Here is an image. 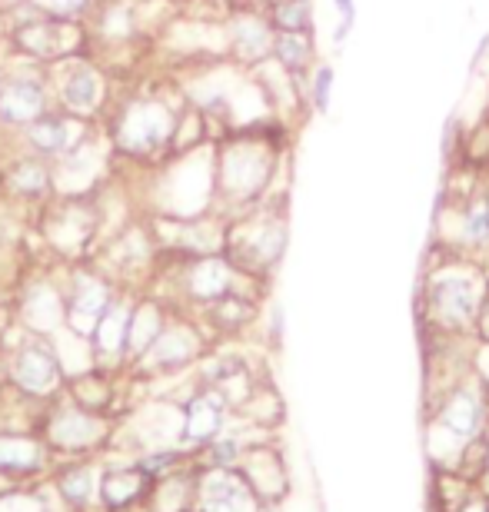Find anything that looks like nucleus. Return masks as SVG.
Returning a JSON list of instances; mask_svg holds the SVG:
<instances>
[{
    "label": "nucleus",
    "mask_w": 489,
    "mask_h": 512,
    "mask_svg": "<svg viewBox=\"0 0 489 512\" xmlns=\"http://www.w3.org/2000/svg\"><path fill=\"white\" fill-rule=\"evenodd\" d=\"M183 110H187L183 90L170 97L167 90L150 94V90L137 87L124 97L110 94L100 127H104L117 160L134 163V167H157L160 160L170 157Z\"/></svg>",
    "instance_id": "1"
},
{
    "label": "nucleus",
    "mask_w": 489,
    "mask_h": 512,
    "mask_svg": "<svg viewBox=\"0 0 489 512\" xmlns=\"http://www.w3.org/2000/svg\"><path fill=\"white\" fill-rule=\"evenodd\" d=\"M277 124L237 127L217 137V213L227 220L270 200L280 163V140L270 127Z\"/></svg>",
    "instance_id": "2"
},
{
    "label": "nucleus",
    "mask_w": 489,
    "mask_h": 512,
    "mask_svg": "<svg viewBox=\"0 0 489 512\" xmlns=\"http://www.w3.org/2000/svg\"><path fill=\"white\" fill-rule=\"evenodd\" d=\"M489 290V273L483 260L440 250L430 263L420 286V313L440 340H463L473 333L483 296Z\"/></svg>",
    "instance_id": "3"
},
{
    "label": "nucleus",
    "mask_w": 489,
    "mask_h": 512,
    "mask_svg": "<svg viewBox=\"0 0 489 512\" xmlns=\"http://www.w3.org/2000/svg\"><path fill=\"white\" fill-rule=\"evenodd\" d=\"M147 170H154L147 183L150 217L193 220L217 213V140L170 153Z\"/></svg>",
    "instance_id": "4"
},
{
    "label": "nucleus",
    "mask_w": 489,
    "mask_h": 512,
    "mask_svg": "<svg viewBox=\"0 0 489 512\" xmlns=\"http://www.w3.org/2000/svg\"><path fill=\"white\" fill-rule=\"evenodd\" d=\"M287 207L273 200H263L257 207L237 213L227 220V240L223 253L243 276L257 283H267V276L277 270L283 253H287Z\"/></svg>",
    "instance_id": "5"
},
{
    "label": "nucleus",
    "mask_w": 489,
    "mask_h": 512,
    "mask_svg": "<svg viewBox=\"0 0 489 512\" xmlns=\"http://www.w3.org/2000/svg\"><path fill=\"white\" fill-rule=\"evenodd\" d=\"M0 356H4V383L14 396L27 403L47 406L67 386V373L60 366L54 340L27 333L14 320L0 333Z\"/></svg>",
    "instance_id": "6"
},
{
    "label": "nucleus",
    "mask_w": 489,
    "mask_h": 512,
    "mask_svg": "<svg viewBox=\"0 0 489 512\" xmlns=\"http://www.w3.org/2000/svg\"><path fill=\"white\" fill-rule=\"evenodd\" d=\"M34 233L50 253V260L74 263L90 260L104 240V207L100 190L90 197H50L34 213Z\"/></svg>",
    "instance_id": "7"
},
{
    "label": "nucleus",
    "mask_w": 489,
    "mask_h": 512,
    "mask_svg": "<svg viewBox=\"0 0 489 512\" xmlns=\"http://www.w3.org/2000/svg\"><path fill=\"white\" fill-rule=\"evenodd\" d=\"M117 419L107 413H94V409L77 406L74 399L60 393L44 406L37 419V433L54 453V459H84L107 453L110 439H114Z\"/></svg>",
    "instance_id": "8"
},
{
    "label": "nucleus",
    "mask_w": 489,
    "mask_h": 512,
    "mask_svg": "<svg viewBox=\"0 0 489 512\" xmlns=\"http://www.w3.org/2000/svg\"><path fill=\"white\" fill-rule=\"evenodd\" d=\"M210 340L213 336L197 313L183 310V306H173L170 320L160 330L157 343L150 346L147 356L130 373L140 376V380H173V376H183V373H190L193 366H200V360L210 350Z\"/></svg>",
    "instance_id": "9"
},
{
    "label": "nucleus",
    "mask_w": 489,
    "mask_h": 512,
    "mask_svg": "<svg viewBox=\"0 0 489 512\" xmlns=\"http://www.w3.org/2000/svg\"><path fill=\"white\" fill-rule=\"evenodd\" d=\"M54 107L50 64H34L10 50V60L0 74V137H17Z\"/></svg>",
    "instance_id": "10"
},
{
    "label": "nucleus",
    "mask_w": 489,
    "mask_h": 512,
    "mask_svg": "<svg viewBox=\"0 0 489 512\" xmlns=\"http://www.w3.org/2000/svg\"><path fill=\"white\" fill-rule=\"evenodd\" d=\"M64 263L27 266L14 286V323L27 333L54 336L67 326V296H64Z\"/></svg>",
    "instance_id": "11"
},
{
    "label": "nucleus",
    "mask_w": 489,
    "mask_h": 512,
    "mask_svg": "<svg viewBox=\"0 0 489 512\" xmlns=\"http://www.w3.org/2000/svg\"><path fill=\"white\" fill-rule=\"evenodd\" d=\"M50 84H54V104L64 114L84 117V120H104L110 94H114V80L100 60L90 54L64 57L50 64Z\"/></svg>",
    "instance_id": "12"
},
{
    "label": "nucleus",
    "mask_w": 489,
    "mask_h": 512,
    "mask_svg": "<svg viewBox=\"0 0 489 512\" xmlns=\"http://www.w3.org/2000/svg\"><path fill=\"white\" fill-rule=\"evenodd\" d=\"M64 296H67V326L64 330L90 340L100 316L107 306L117 300L120 283L110 276L104 266L94 260H74L64 263Z\"/></svg>",
    "instance_id": "13"
},
{
    "label": "nucleus",
    "mask_w": 489,
    "mask_h": 512,
    "mask_svg": "<svg viewBox=\"0 0 489 512\" xmlns=\"http://www.w3.org/2000/svg\"><path fill=\"white\" fill-rule=\"evenodd\" d=\"M223 30H227V60L240 70L260 67L263 60L273 57V30L267 10L250 0H230V10L223 17Z\"/></svg>",
    "instance_id": "14"
},
{
    "label": "nucleus",
    "mask_w": 489,
    "mask_h": 512,
    "mask_svg": "<svg viewBox=\"0 0 489 512\" xmlns=\"http://www.w3.org/2000/svg\"><path fill=\"white\" fill-rule=\"evenodd\" d=\"M10 147H14V153L0 160V197L34 213L54 197V163L37 157V153L20 150L17 143H10Z\"/></svg>",
    "instance_id": "15"
},
{
    "label": "nucleus",
    "mask_w": 489,
    "mask_h": 512,
    "mask_svg": "<svg viewBox=\"0 0 489 512\" xmlns=\"http://www.w3.org/2000/svg\"><path fill=\"white\" fill-rule=\"evenodd\" d=\"M97 120H84V117H74V114H64V110H50L40 120H34L30 127H24L17 137H4L10 143H17L20 150L27 153H37L50 163H57L60 157H67L77 143H84L90 133H94Z\"/></svg>",
    "instance_id": "16"
},
{
    "label": "nucleus",
    "mask_w": 489,
    "mask_h": 512,
    "mask_svg": "<svg viewBox=\"0 0 489 512\" xmlns=\"http://www.w3.org/2000/svg\"><path fill=\"white\" fill-rule=\"evenodd\" d=\"M263 499L253 493L240 466L197 469V496L193 512H267Z\"/></svg>",
    "instance_id": "17"
},
{
    "label": "nucleus",
    "mask_w": 489,
    "mask_h": 512,
    "mask_svg": "<svg viewBox=\"0 0 489 512\" xmlns=\"http://www.w3.org/2000/svg\"><path fill=\"white\" fill-rule=\"evenodd\" d=\"M144 290L134 286H120L117 300L107 306V313L100 316V323L90 333V350H94V366L110 373H127V333H130V316H134V303Z\"/></svg>",
    "instance_id": "18"
},
{
    "label": "nucleus",
    "mask_w": 489,
    "mask_h": 512,
    "mask_svg": "<svg viewBox=\"0 0 489 512\" xmlns=\"http://www.w3.org/2000/svg\"><path fill=\"white\" fill-rule=\"evenodd\" d=\"M180 413H183V446L187 449H200L213 443L233 423V409L227 399L200 380L190 389V396L180 403Z\"/></svg>",
    "instance_id": "19"
},
{
    "label": "nucleus",
    "mask_w": 489,
    "mask_h": 512,
    "mask_svg": "<svg viewBox=\"0 0 489 512\" xmlns=\"http://www.w3.org/2000/svg\"><path fill=\"white\" fill-rule=\"evenodd\" d=\"M54 463V453L40 439L37 429H0V473L14 483L47 476Z\"/></svg>",
    "instance_id": "20"
},
{
    "label": "nucleus",
    "mask_w": 489,
    "mask_h": 512,
    "mask_svg": "<svg viewBox=\"0 0 489 512\" xmlns=\"http://www.w3.org/2000/svg\"><path fill=\"white\" fill-rule=\"evenodd\" d=\"M100 476H104V466L94 456L67 459L64 466L50 469V486L57 489L70 512H90L100 509Z\"/></svg>",
    "instance_id": "21"
},
{
    "label": "nucleus",
    "mask_w": 489,
    "mask_h": 512,
    "mask_svg": "<svg viewBox=\"0 0 489 512\" xmlns=\"http://www.w3.org/2000/svg\"><path fill=\"white\" fill-rule=\"evenodd\" d=\"M154 479L144 476L134 463H117L104 466L100 476V509L104 512H130V509H144Z\"/></svg>",
    "instance_id": "22"
},
{
    "label": "nucleus",
    "mask_w": 489,
    "mask_h": 512,
    "mask_svg": "<svg viewBox=\"0 0 489 512\" xmlns=\"http://www.w3.org/2000/svg\"><path fill=\"white\" fill-rule=\"evenodd\" d=\"M240 473L247 476L253 493L263 499V506H273L287 496V469H283V459L273 453L270 443L247 446V453L240 459Z\"/></svg>",
    "instance_id": "23"
},
{
    "label": "nucleus",
    "mask_w": 489,
    "mask_h": 512,
    "mask_svg": "<svg viewBox=\"0 0 489 512\" xmlns=\"http://www.w3.org/2000/svg\"><path fill=\"white\" fill-rule=\"evenodd\" d=\"M273 60H277L290 77H297L300 84L307 87L310 74L320 64L313 30H277V37H273Z\"/></svg>",
    "instance_id": "24"
},
{
    "label": "nucleus",
    "mask_w": 489,
    "mask_h": 512,
    "mask_svg": "<svg viewBox=\"0 0 489 512\" xmlns=\"http://www.w3.org/2000/svg\"><path fill=\"white\" fill-rule=\"evenodd\" d=\"M263 10L273 30H313V0H273Z\"/></svg>",
    "instance_id": "25"
},
{
    "label": "nucleus",
    "mask_w": 489,
    "mask_h": 512,
    "mask_svg": "<svg viewBox=\"0 0 489 512\" xmlns=\"http://www.w3.org/2000/svg\"><path fill=\"white\" fill-rule=\"evenodd\" d=\"M30 7L47 17H57V20H80V24H87V17L94 14L97 0H34Z\"/></svg>",
    "instance_id": "26"
},
{
    "label": "nucleus",
    "mask_w": 489,
    "mask_h": 512,
    "mask_svg": "<svg viewBox=\"0 0 489 512\" xmlns=\"http://www.w3.org/2000/svg\"><path fill=\"white\" fill-rule=\"evenodd\" d=\"M330 90H333V70L317 64V70H313L307 80V104L317 110H326V104H330Z\"/></svg>",
    "instance_id": "27"
},
{
    "label": "nucleus",
    "mask_w": 489,
    "mask_h": 512,
    "mask_svg": "<svg viewBox=\"0 0 489 512\" xmlns=\"http://www.w3.org/2000/svg\"><path fill=\"white\" fill-rule=\"evenodd\" d=\"M483 456H486V466H483L480 486H483V493H489V423H486V429H483Z\"/></svg>",
    "instance_id": "28"
},
{
    "label": "nucleus",
    "mask_w": 489,
    "mask_h": 512,
    "mask_svg": "<svg viewBox=\"0 0 489 512\" xmlns=\"http://www.w3.org/2000/svg\"><path fill=\"white\" fill-rule=\"evenodd\" d=\"M34 0H0V14H14V10H20V7H30Z\"/></svg>",
    "instance_id": "29"
},
{
    "label": "nucleus",
    "mask_w": 489,
    "mask_h": 512,
    "mask_svg": "<svg viewBox=\"0 0 489 512\" xmlns=\"http://www.w3.org/2000/svg\"><path fill=\"white\" fill-rule=\"evenodd\" d=\"M7 323H10V316L4 313V306H0V333H4V330H7Z\"/></svg>",
    "instance_id": "30"
},
{
    "label": "nucleus",
    "mask_w": 489,
    "mask_h": 512,
    "mask_svg": "<svg viewBox=\"0 0 489 512\" xmlns=\"http://www.w3.org/2000/svg\"><path fill=\"white\" fill-rule=\"evenodd\" d=\"M0 389H4V356H0Z\"/></svg>",
    "instance_id": "31"
},
{
    "label": "nucleus",
    "mask_w": 489,
    "mask_h": 512,
    "mask_svg": "<svg viewBox=\"0 0 489 512\" xmlns=\"http://www.w3.org/2000/svg\"><path fill=\"white\" fill-rule=\"evenodd\" d=\"M250 4H260V7H267V4H273V0H250Z\"/></svg>",
    "instance_id": "32"
},
{
    "label": "nucleus",
    "mask_w": 489,
    "mask_h": 512,
    "mask_svg": "<svg viewBox=\"0 0 489 512\" xmlns=\"http://www.w3.org/2000/svg\"><path fill=\"white\" fill-rule=\"evenodd\" d=\"M0 17H4V14H0ZM7 37V27H0V40H4Z\"/></svg>",
    "instance_id": "33"
}]
</instances>
